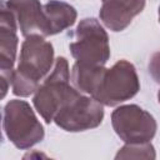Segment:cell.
<instances>
[{"label": "cell", "instance_id": "cell-1", "mask_svg": "<svg viewBox=\"0 0 160 160\" xmlns=\"http://www.w3.org/2000/svg\"><path fill=\"white\" fill-rule=\"evenodd\" d=\"M54 48L42 36H28L21 44L18 68L14 70L11 89L12 94L26 98L38 90L54 66Z\"/></svg>", "mask_w": 160, "mask_h": 160}, {"label": "cell", "instance_id": "cell-2", "mask_svg": "<svg viewBox=\"0 0 160 160\" xmlns=\"http://www.w3.org/2000/svg\"><path fill=\"white\" fill-rule=\"evenodd\" d=\"M81 92L70 85L69 64L64 56L55 59L51 72L42 80L34 94L32 104L46 124L54 121L56 114Z\"/></svg>", "mask_w": 160, "mask_h": 160}, {"label": "cell", "instance_id": "cell-3", "mask_svg": "<svg viewBox=\"0 0 160 160\" xmlns=\"http://www.w3.org/2000/svg\"><path fill=\"white\" fill-rule=\"evenodd\" d=\"M2 130L20 150H26L44 140L45 131L32 108L24 100H10L2 110Z\"/></svg>", "mask_w": 160, "mask_h": 160}, {"label": "cell", "instance_id": "cell-4", "mask_svg": "<svg viewBox=\"0 0 160 160\" xmlns=\"http://www.w3.org/2000/svg\"><path fill=\"white\" fill-rule=\"evenodd\" d=\"M72 38L69 49L76 62L86 66H105L110 59L109 36L96 19L80 20Z\"/></svg>", "mask_w": 160, "mask_h": 160}, {"label": "cell", "instance_id": "cell-5", "mask_svg": "<svg viewBox=\"0 0 160 160\" xmlns=\"http://www.w3.org/2000/svg\"><path fill=\"white\" fill-rule=\"evenodd\" d=\"M140 90V81L135 66L128 60L116 61L104 70L92 98L106 106H116L134 98Z\"/></svg>", "mask_w": 160, "mask_h": 160}, {"label": "cell", "instance_id": "cell-6", "mask_svg": "<svg viewBox=\"0 0 160 160\" xmlns=\"http://www.w3.org/2000/svg\"><path fill=\"white\" fill-rule=\"evenodd\" d=\"M111 125L126 144L148 142L155 136L158 129L154 116L135 104L116 108L111 114Z\"/></svg>", "mask_w": 160, "mask_h": 160}, {"label": "cell", "instance_id": "cell-7", "mask_svg": "<svg viewBox=\"0 0 160 160\" xmlns=\"http://www.w3.org/2000/svg\"><path fill=\"white\" fill-rule=\"evenodd\" d=\"M104 119V105L92 96L78 95L54 118V122L65 131L78 132L98 128Z\"/></svg>", "mask_w": 160, "mask_h": 160}, {"label": "cell", "instance_id": "cell-8", "mask_svg": "<svg viewBox=\"0 0 160 160\" xmlns=\"http://www.w3.org/2000/svg\"><path fill=\"white\" fill-rule=\"evenodd\" d=\"M18 21L12 11L2 1L0 5V85L4 99L9 86L11 85L14 64L18 51Z\"/></svg>", "mask_w": 160, "mask_h": 160}, {"label": "cell", "instance_id": "cell-9", "mask_svg": "<svg viewBox=\"0 0 160 160\" xmlns=\"http://www.w3.org/2000/svg\"><path fill=\"white\" fill-rule=\"evenodd\" d=\"M5 4L15 15L22 36H49L44 6L39 0H8Z\"/></svg>", "mask_w": 160, "mask_h": 160}, {"label": "cell", "instance_id": "cell-10", "mask_svg": "<svg viewBox=\"0 0 160 160\" xmlns=\"http://www.w3.org/2000/svg\"><path fill=\"white\" fill-rule=\"evenodd\" d=\"M145 8V0H101L100 20L111 31L125 30Z\"/></svg>", "mask_w": 160, "mask_h": 160}, {"label": "cell", "instance_id": "cell-11", "mask_svg": "<svg viewBox=\"0 0 160 160\" xmlns=\"http://www.w3.org/2000/svg\"><path fill=\"white\" fill-rule=\"evenodd\" d=\"M44 14L48 26V34L55 35L72 26L78 18L74 6L59 0H50L44 5Z\"/></svg>", "mask_w": 160, "mask_h": 160}, {"label": "cell", "instance_id": "cell-12", "mask_svg": "<svg viewBox=\"0 0 160 160\" xmlns=\"http://www.w3.org/2000/svg\"><path fill=\"white\" fill-rule=\"evenodd\" d=\"M104 70L105 66H86L75 62L71 69L70 80L80 92H85L92 96L100 82Z\"/></svg>", "mask_w": 160, "mask_h": 160}, {"label": "cell", "instance_id": "cell-13", "mask_svg": "<svg viewBox=\"0 0 160 160\" xmlns=\"http://www.w3.org/2000/svg\"><path fill=\"white\" fill-rule=\"evenodd\" d=\"M155 149L148 142L125 144L115 155V159H155Z\"/></svg>", "mask_w": 160, "mask_h": 160}, {"label": "cell", "instance_id": "cell-14", "mask_svg": "<svg viewBox=\"0 0 160 160\" xmlns=\"http://www.w3.org/2000/svg\"><path fill=\"white\" fill-rule=\"evenodd\" d=\"M149 72L151 78L160 84V51L155 52L149 61Z\"/></svg>", "mask_w": 160, "mask_h": 160}, {"label": "cell", "instance_id": "cell-15", "mask_svg": "<svg viewBox=\"0 0 160 160\" xmlns=\"http://www.w3.org/2000/svg\"><path fill=\"white\" fill-rule=\"evenodd\" d=\"M158 101H159V104H160V90L158 91Z\"/></svg>", "mask_w": 160, "mask_h": 160}, {"label": "cell", "instance_id": "cell-16", "mask_svg": "<svg viewBox=\"0 0 160 160\" xmlns=\"http://www.w3.org/2000/svg\"><path fill=\"white\" fill-rule=\"evenodd\" d=\"M158 15H159V22H160V6H159V10H158Z\"/></svg>", "mask_w": 160, "mask_h": 160}]
</instances>
